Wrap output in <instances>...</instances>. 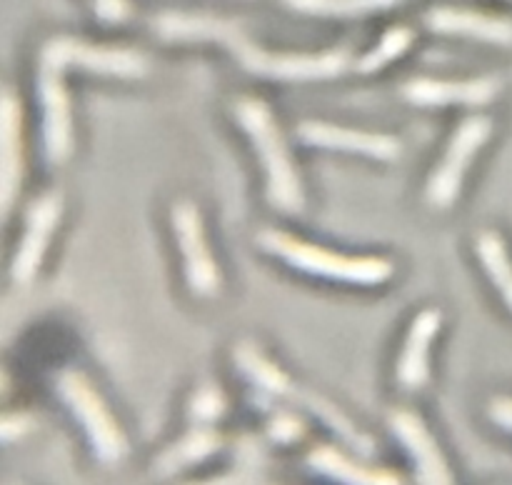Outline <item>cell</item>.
Here are the masks:
<instances>
[{
  "mask_svg": "<svg viewBox=\"0 0 512 485\" xmlns=\"http://www.w3.org/2000/svg\"><path fill=\"white\" fill-rule=\"evenodd\" d=\"M475 253H478L480 263H483L485 273L493 280L495 290L503 295L505 305L512 313V260L508 248H505L503 235L495 230H483L475 238Z\"/></svg>",
  "mask_w": 512,
  "mask_h": 485,
  "instance_id": "cell-19",
  "label": "cell"
},
{
  "mask_svg": "<svg viewBox=\"0 0 512 485\" xmlns=\"http://www.w3.org/2000/svg\"><path fill=\"white\" fill-rule=\"evenodd\" d=\"M303 430V420H298L290 413H280L278 418H273V423H270V435H273L275 440H280V443H290V440H295L298 435H303Z\"/></svg>",
  "mask_w": 512,
  "mask_h": 485,
  "instance_id": "cell-24",
  "label": "cell"
},
{
  "mask_svg": "<svg viewBox=\"0 0 512 485\" xmlns=\"http://www.w3.org/2000/svg\"><path fill=\"white\" fill-rule=\"evenodd\" d=\"M60 218H63V195L48 190L33 200L25 215V230L13 253V263H10V278L15 285L33 283Z\"/></svg>",
  "mask_w": 512,
  "mask_h": 485,
  "instance_id": "cell-9",
  "label": "cell"
},
{
  "mask_svg": "<svg viewBox=\"0 0 512 485\" xmlns=\"http://www.w3.org/2000/svg\"><path fill=\"white\" fill-rule=\"evenodd\" d=\"M38 63L55 65V68H80L98 75H115V78H143L148 75L150 63L143 53L130 48H110V45H93L88 40L55 35L40 50Z\"/></svg>",
  "mask_w": 512,
  "mask_h": 485,
  "instance_id": "cell-7",
  "label": "cell"
},
{
  "mask_svg": "<svg viewBox=\"0 0 512 485\" xmlns=\"http://www.w3.org/2000/svg\"><path fill=\"white\" fill-rule=\"evenodd\" d=\"M403 98L420 108H445V105H465L480 108L488 105L500 93L498 78L470 80H440V78H410L403 85Z\"/></svg>",
  "mask_w": 512,
  "mask_h": 485,
  "instance_id": "cell-12",
  "label": "cell"
},
{
  "mask_svg": "<svg viewBox=\"0 0 512 485\" xmlns=\"http://www.w3.org/2000/svg\"><path fill=\"white\" fill-rule=\"evenodd\" d=\"M425 23L433 33L463 35V38L512 48V18H503V15L468 8H433L425 15Z\"/></svg>",
  "mask_w": 512,
  "mask_h": 485,
  "instance_id": "cell-15",
  "label": "cell"
},
{
  "mask_svg": "<svg viewBox=\"0 0 512 485\" xmlns=\"http://www.w3.org/2000/svg\"><path fill=\"white\" fill-rule=\"evenodd\" d=\"M63 68L38 63L35 95H38L40 130H43V153L50 165H63L73 153V113L70 95L63 83Z\"/></svg>",
  "mask_w": 512,
  "mask_h": 485,
  "instance_id": "cell-8",
  "label": "cell"
},
{
  "mask_svg": "<svg viewBox=\"0 0 512 485\" xmlns=\"http://www.w3.org/2000/svg\"><path fill=\"white\" fill-rule=\"evenodd\" d=\"M295 135L305 145L325 150H345V153L368 155L375 160H398L403 155V145L388 133H370V130L345 128V125L323 123V120H303L295 128Z\"/></svg>",
  "mask_w": 512,
  "mask_h": 485,
  "instance_id": "cell-11",
  "label": "cell"
},
{
  "mask_svg": "<svg viewBox=\"0 0 512 485\" xmlns=\"http://www.w3.org/2000/svg\"><path fill=\"white\" fill-rule=\"evenodd\" d=\"M170 223H173L178 250L183 253L185 283H188L190 293L203 300L215 298L223 288V273H220L208 238H205L203 213L193 200L180 198L170 208Z\"/></svg>",
  "mask_w": 512,
  "mask_h": 485,
  "instance_id": "cell-6",
  "label": "cell"
},
{
  "mask_svg": "<svg viewBox=\"0 0 512 485\" xmlns=\"http://www.w3.org/2000/svg\"><path fill=\"white\" fill-rule=\"evenodd\" d=\"M233 115L248 133L255 155L265 170V198L270 208L285 215L305 210V188L278 120L268 103L255 95H240L233 100Z\"/></svg>",
  "mask_w": 512,
  "mask_h": 485,
  "instance_id": "cell-2",
  "label": "cell"
},
{
  "mask_svg": "<svg viewBox=\"0 0 512 485\" xmlns=\"http://www.w3.org/2000/svg\"><path fill=\"white\" fill-rule=\"evenodd\" d=\"M398 3L403 0H285L288 8L318 18H358V15L390 10Z\"/></svg>",
  "mask_w": 512,
  "mask_h": 485,
  "instance_id": "cell-20",
  "label": "cell"
},
{
  "mask_svg": "<svg viewBox=\"0 0 512 485\" xmlns=\"http://www.w3.org/2000/svg\"><path fill=\"white\" fill-rule=\"evenodd\" d=\"M443 328V313L438 308H425L410 323L403 350L395 365V383L405 393H420L430 378V348L435 335Z\"/></svg>",
  "mask_w": 512,
  "mask_h": 485,
  "instance_id": "cell-13",
  "label": "cell"
},
{
  "mask_svg": "<svg viewBox=\"0 0 512 485\" xmlns=\"http://www.w3.org/2000/svg\"><path fill=\"white\" fill-rule=\"evenodd\" d=\"M23 180V108L10 88L0 95V203L10 213Z\"/></svg>",
  "mask_w": 512,
  "mask_h": 485,
  "instance_id": "cell-14",
  "label": "cell"
},
{
  "mask_svg": "<svg viewBox=\"0 0 512 485\" xmlns=\"http://www.w3.org/2000/svg\"><path fill=\"white\" fill-rule=\"evenodd\" d=\"M53 385L55 393L63 398L73 418L85 430V438H88L95 460L100 465H108V468L123 463L130 450L128 438L105 405L103 395L93 388L88 375L75 368H63L53 375Z\"/></svg>",
  "mask_w": 512,
  "mask_h": 485,
  "instance_id": "cell-4",
  "label": "cell"
},
{
  "mask_svg": "<svg viewBox=\"0 0 512 485\" xmlns=\"http://www.w3.org/2000/svg\"><path fill=\"white\" fill-rule=\"evenodd\" d=\"M235 358V368L250 380L258 390L263 393H273V395H290L293 393V380L273 363V360L265 358L263 350L258 348L250 340H243V343L235 345L233 350Z\"/></svg>",
  "mask_w": 512,
  "mask_h": 485,
  "instance_id": "cell-18",
  "label": "cell"
},
{
  "mask_svg": "<svg viewBox=\"0 0 512 485\" xmlns=\"http://www.w3.org/2000/svg\"><path fill=\"white\" fill-rule=\"evenodd\" d=\"M0 428H3V438H5V440L10 438V433H13V428H15V438H18V435H23L25 430L30 428V418H28V415H23V413L5 415L3 423H0Z\"/></svg>",
  "mask_w": 512,
  "mask_h": 485,
  "instance_id": "cell-26",
  "label": "cell"
},
{
  "mask_svg": "<svg viewBox=\"0 0 512 485\" xmlns=\"http://www.w3.org/2000/svg\"><path fill=\"white\" fill-rule=\"evenodd\" d=\"M258 248L275 255L290 268L303 270L308 275L335 280V283L350 285H380L393 278L395 265L388 258H375V255H345L323 245L308 243L295 235L278 228H265L258 233Z\"/></svg>",
  "mask_w": 512,
  "mask_h": 485,
  "instance_id": "cell-3",
  "label": "cell"
},
{
  "mask_svg": "<svg viewBox=\"0 0 512 485\" xmlns=\"http://www.w3.org/2000/svg\"><path fill=\"white\" fill-rule=\"evenodd\" d=\"M220 443H223V435H220L213 425L195 423V428L190 430L188 435L175 440L165 453H160L158 458H155V473L175 475L178 470L190 468V465L210 458V455L220 448Z\"/></svg>",
  "mask_w": 512,
  "mask_h": 485,
  "instance_id": "cell-17",
  "label": "cell"
},
{
  "mask_svg": "<svg viewBox=\"0 0 512 485\" xmlns=\"http://www.w3.org/2000/svg\"><path fill=\"white\" fill-rule=\"evenodd\" d=\"M388 423L400 445L408 450L420 485H455L445 453L418 413L398 408L390 413Z\"/></svg>",
  "mask_w": 512,
  "mask_h": 485,
  "instance_id": "cell-10",
  "label": "cell"
},
{
  "mask_svg": "<svg viewBox=\"0 0 512 485\" xmlns=\"http://www.w3.org/2000/svg\"><path fill=\"white\" fill-rule=\"evenodd\" d=\"M153 30L163 40H183V43L218 40L233 53L240 68L273 80L308 83V80L338 78L350 65V48H333L323 53H270L250 40L238 20L220 18V15L168 10L155 15Z\"/></svg>",
  "mask_w": 512,
  "mask_h": 485,
  "instance_id": "cell-1",
  "label": "cell"
},
{
  "mask_svg": "<svg viewBox=\"0 0 512 485\" xmlns=\"http://www.w3.org/2000/svg\"><path fill=\"white\" fill-rule=\"evenodd\" d=\"M228 410V400L225 393L215 383L205 380L198 385V390L190 398V420L200 425H215V420L223 418V413Z\"/></svg>",
  "mask_w": 512,
  "mask_h": 485,
  "instance_id": "cell-22",
  "label": "cell"
},
{
  "mask_svg": "<svg viewBox=\"0 0 512 485\" xmlns=\"http://www.w3.org/2000/svg\"><path fill=\"white\" fill-rule=\"evenodd\" d=\"M490 135H493V118H488V115H470L458 125L448 148H445V155L438 160V165L430 173L428 185H425V203L430 208H453L475 155L485 148Z\"/></svg>",
  "mask_w": 512,
  "mask_h": 485,
  "instance_id": "cell-5",
  "label": "cell"
},
{
  "mask_svg": "<svg viewBox=\"0 0 512 485\" xmlns=\"http://www.w3.org/2000/svg\"><path fill=\"white\" fill-rule=\"evenodd\" d=\"M413 45V30L400 25V28H390L363 58L358 60L360 73H375V70L385 68L388 63H393L395 58L405 53V50Z\"/></svg>",
  "mask_w": 512,
  "mask_h": 485,
  "instance_id": "cell-21",
  "label": "cell"
},
{
  "mask_svg": "<svg viewBox=\"0 0 512 485\" xmlns=\"http://www.w3.org/2000/svg\"><path fill=\"white\" fill-rule=\"evenodd\" d=\"M93 10L103 23H125L133 15L130 0H93Z\"/></svg>",
  "mask_w": 512,
  "mask_h": 485,
  "instance_id": "cell-23",
  "label": "cell"
},
{
  "mask_svg": "<svg viewBox=\"0 0 512 485\" xmlns=\"http://www.w3.org/2000/svg\"><path fill=\"white\" fill-rule=\"evenodd\" d=\"M488 418L493 420L498 428L512 433V398L510 395H495V398H490Z\"/></svg>",
  "mask_w": 512,
  "mask_h": 485,
  "instance_id": "cell-25",
  "label": "cell"
},
{
  "mask_svg": "<svg viewBox=\"0 0 512 485\" xmlns=\"http://www.w3.org/2000/svg\"><path fill=\"white\" fill-rule=\"evenodd\" d=\"M308 465L318 475H325V478L343 485H403V480L393 470L370 468V465L358 463L335 445H318V448L310 450Z\"/></svg>",
  "mask_w": 512,
  "mask_h": 485,
  "instance_id": "cell-16",
  "label": "cell"
}]
</instances>
